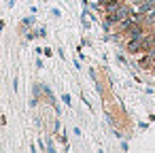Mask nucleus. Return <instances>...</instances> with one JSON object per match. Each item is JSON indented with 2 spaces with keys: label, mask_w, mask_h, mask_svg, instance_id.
I'll list each match as a JSON object with an SVG mask.
<instances>
[{
  "label": "nucleus",
  "mask_w": 155,
  "mask_h": 153,
  "mask_svg": "<svg viewBox=\"0 0 155 153\" xmlns=\"http://www.w3.org/2000/svg\"><path fill=\"white\" fill-rule=\"evenodd\" d=\"M62 102H66V104H70V96H68V94H64V96H62Z\"/></svg>",
  "instance_id": "obj_5"
},
{
  "label": "nucleus",
  "mask_w": 155,
  "mask_h": 153,
  "mask_svg": "<svg viewBox=\"0 0 155 153\" xmlns=\"http://www.w3.org/2000/svg\"><path fill=\"white\" fill-rule=\"evenodd\" d=\"M125 51H127L130 55H140V53H144L142 38H125Z\"/></svg>",
  "instance_id": "obj_2"
},
{
  "label": "nucleus",
  "mask_w": 155,
  "mask_h": 153,
  "mask_svg": "<svg viewBox=\"0 0 155 153\" xmlns=\"http://www.w3.org/2000/svg\"><path fill=\"white\" fill-rule=\"evenodd\" d=\"M147 30H149V28H147L144 24L132 19V24L127 26V30H125L123 34H125V38H142V36L147 34Z\"/></svg>",
  "instance_id": "obj_1"
},
{
  "label": "nucleus",
  "mask_w": 155,
  "mask_h": 153,
  "mask_svg": "<svg viewBox=\"0 0 155 153\" xmlns=\"http://www.w3.org/2000/svg\"><path fill=\"white\" fill-rule=\"evenodd\" d=\"M0 125H5V117L2 115H0Z\"/></svg>",
  "instance_id": "obj_7"
},
{
  "label": "nucleus",
  "mask_w": 155,
  "mask_h": 153,
  "mask_svg": "<svg viewBox=\"0 0 155 153\" xmlns=\"http://www.w3.org/2000/svg\"><path fill=\"white\" fill-rule=\"evenodd\" d=\"M151 43H153V49H155V30H151Z\"/></svg>",
  "instance_id": "obj_6"
},
{
  "label": "nucleus",
  "mask_w": 155,
  "mask_h": 153,
  "mask_svg": "<svg viewBox=\"0 0 155 153\" xmlns=\"http://www.w3.org/2000/svg\"><path fill=\"white\" fill-rule=\"evenodd\" d=\"M36 34H38L41 38H45V36H47V28H38V30H36Z\"/></svg>",
  "instance_id": "obj_4"
},
{
  "label": "nucleus",
  "mask_w": 155,
  "mask_h": 153,
  "mask_svg": "<svg viewBox=\"0 0 155 153\" xmlns=\"http://www.w3.org/2000/svg\"><path fill=\"white\" fill-rule=\"evenodd\" d=\"M34 24H36V19H34V17L30 15V17H24V22H21V28L26 30V28H32Z\"/></svg>",
  "instance_id": "obj_3"
},
{
  "label": "nucleus",
  "mask_w": 155,
  "mask_h": 153,
  "mask_svg": "<svg viewBox=\"0 0 155 153\" xmlns=\"http://www.w3.org/2000/svg\"><path fill=\"white\" fill-rule=\"evenodd\" d=\"M2 28H5V24H2V22H0V32H2Z\"/></svg>",
  "instance_id": "obj_8"
}]
</instances>
